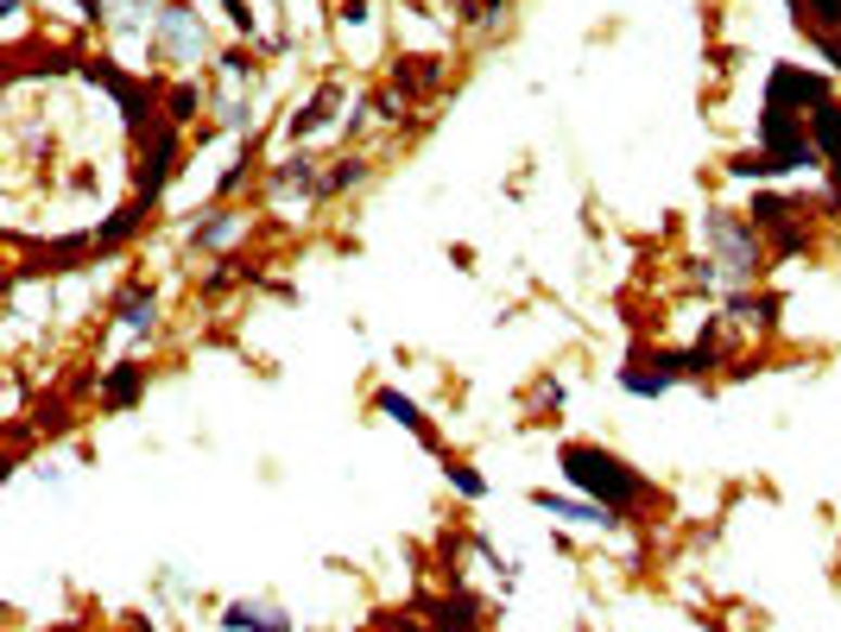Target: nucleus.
Segmentation results:
<instances>
[{"mask_svg": "<svg viewBox=\"0 0 841 632\" xmlns=\"http://www.w3.org/2000/svg\"><path fill=\"white\" fill-rule=\"evenodd\" d=\"M500 7H507V0H462V7H456V20H462V26H494V20H500Z\"/></svg>", "mask_w": 841, "mask_h": 632, "instance_id": "obj_26", "label": "nucleus"}, {"mask_svg": "<svg viewBox=\"0 0 841 632\" xmlns=\"http://www.w3.org/2000/svg\"><path fill=\"white\" fill-rule=\"evenodd\" d=\"M823 216H841V165H829V196H823Z\"/></svg>", "mask_w": 841, "mask_h": 632, "instance_id": "obj_32", "label": "nucleus"}, {"mask_svg": "<svg viewBox=\"0 0 841 632\" xmlns=\"http://www.w3.org/2000/svg\"><path fill=\"white\" fill-rule=\"evenodd\" d=\"M89 247H95V234H64V241H38V254H33L26 266H20V272L7 279V285H20V279H33V272H71V266L82 260V254H89Z\"/></svg>", "mask_w": 841, "mask_h": 632, "instance_id": "obj_6", "label": "nucleus"}, {"mask_svg": "<svg viewBox=\"0 0 841 632\" xmlns=\"http://www.w3.org/2000/svg\"><path fill=\"white\" fill-rule=\"evenodd\" d=\"M183 127H152L146 140H140V165H133V196L140 203H158L165 196V184L178 178V158H183V140H178Z\"/></svg>", "mask_w": 841, "mask_h": 632, "instance_id": "obj_3", "label": "nucleus"}, {"mask_svg": "<svg viewBox=\"0 0 841 632\" xmlns=\"http://www.w3.org/2000/svg\"><path fill=\"white\" fill-rule=\"evenodd\" d=\"M399 114H405V95H399V89H386V95H373V120H386V127H393Z\"/></svg>", "mask_w": 841, "mask_h": 632, "instance_id": "obj_29", "label": "nucleus"}, {"mask_svg": "<svg viewBox=\"0 0 841 632\" xmlns=\"http://www.w3.org/2000/svg\"><path fill=\"white\" fill-rule=\"evenodd\" d=\"M146 209H152V203H140V196H133V203H120V209H114L109 222L95 228V247H102V254H114L120 241H133V234L146 228Z\"/></svg>", "mask_w": 841, "mask_h": 632, "instance_id": "obj_13", "label": "nucleus"}, {"mask_svg": "<svg viewBox=\"0 0 841 632\" xmlns=\"http://www.w3.org/2000/svg\"><path fill=\"white\" fill-rule=\"evenodd\" d=\"M221 627L228 632H292V620H285V614H266L254 601H228V607H221Z\"/></svg>", "mask_w": 841, "mask_h": 632, "instance_id": "obj_14", "label": "nucleus"}, {"mask_svg": "<svg viewBox=\"0 0 841 632\" xmlns=\"http://www.w3.org/2000/svg\"><path fill=\"white\" fill-rule=\"evenodd\" d=\"M778 310H785V298H778V292H766V298L734 292V298H728V323H760V330H772V323H778Z\"/></svg>", "mask_w": 841, "mask_h": 632, "instance_id": "obj_17", "label": "nucleus"}, {"mask_svg": "<svg viewBox=\"0 0 841 632\" xmlns=\"http://www.w3.org/2000/svg\"><path fill=\"white\" fill-rule=\"evenodd\" d=\"M272 190H304V196H323V171L310 152H297L285 165H272Z\"/></svg>", "mask_w": 841, "mask_h": 632, "instance_id": "obj_15", "label": "nucleus"}, {"mask_svg": "<svg viewBox=\"0 0 841 632\" xmlns=\"http://www.w3.org/2000/svg\"><path fill=\"white\" fill-rule=\"evenodd\" d=\"M373 411H380V417H393V424H405V430H411V437H418L424 449H443V437L431 430V417H424V411L411 405L405 392H393V386H380V392H373Z\"/></svg>", "mask_w": 841, "mask_h": 632, "instance_id": "obj_8", "label": "nucleus"}, {"mask_svg": "<svg viewBox=\"0 0 841 632\" xmlns=\"http://www.w3.org/2000/svg\"><path fill=\"white\" fill-rule=\"evenodd\" d=\"M76 7H82V20H114L109 0H76Z\"/></svg>", "mask_w": 841, "mask_h": 632, "instance_id": "obj_35", "label": "nucleus"}, {"mask_svg": "<svg viewBox=\"0 0 841 632\" xmlns=\"http://www.w3.org/2000/svg\"><path fill=\"white\" fill-rule=\"evenodd\" d=\"M367 171H373V165H367L361 152H348V158H335L330 171H323V196H342V190L367 184Z\"/></svg>", "mask_w": 841, "mask_h": 632, "instance_id": "obj_21", "label": "nucleus"}, {"mask_svg": "<svg viewBox=\"0 0 841 632\" xmlns=\"http://www.w3.org/2000/svg\"><path fill=\"white\" fill-rule=\"evenodd\" d=\"M810 140H816V152L829 165H841V102H823V108L810 114Z\"/></svg>", "mask_w": 841, "mask_h": 632, "instance_id": "obj_16", "label": "nucleus"}, {"mask_svg": "<svg viewBox=\"0 0 841 632\" xmlns=\"http://www.w3.org/2000/svg\"><path fill=\"white\" fill-rule=\"evenodd\" d=\"M241 184H247V158H234V165H228V171L216 178V196H234Z\"/></svg>", "mask_w": 841, "mask_h": 632, "instance_id": "obj_31", "label": "nucleus"}, {"mask_svg": "<svg viewBox=\"0 0 841 632\" xmlns=\"http://www.w3.org/2000/svg\"><path fill=\"white\" fill-rule=\"evenodd\" d=\"M532 506L550 513V519H570V525H621V513H608L601 500H563V493H550V487L532 493Z\"/></svg>", "mask_w": 841, "mask_h": 632, "instance_id": "obj_7", "label": "nucleus"}, {"mask_svg": "<svg viewBox=\"0 0 841 632\" xmlns=\"http://www.w3.org/2000/svg\"><path fill=\"white\" fill-rule=\"evenodd\" d=\"M798 26H810V38H841V0H804Z\"/></svg>", "mask_w": 841, "mask_h": 632, "instance_id": "obj_19", "label": "nucleus"}, {"mask_svg": "<svg viewBox=\"0 0 841 632\" xmlns=\"http://www.w3.org/2000/svg\"><path fill=\"white\" fill-rule=\"evenodd\" d=\"M114 317H120L127 330H152V323H158V298H152L146 285H127V292L114 298Z\"/></svg>", "mask_w": 841, "mask_h": 632, "instance_id": "obj_18", "label": "nucleus"}, {"mask_svg": "<svg viewBox=\"0 0 841 632\" xmlns=\"http://www.w3.org/2000/svg\"><path fill=\"white\" fill-rule=\"evenodd\" d=\"M241 228H247V216H228V209H216L209 222H196V234H190V241H196V247H228Z\"/></svg>", "mask_w": 841, "mask_h": 632, "instance_id": "obj_23", "label": "nucleus"}, {"mask_svg": "<svg viewBox=\"0 0 841 632\" xmlns=\"http://www.w3.org/2000/svg\"><path fill=\"white\" fill-rule=\"evenodd\" d=\"M335 108H342V82H323V89H317V95H310V102H304V108H297L292 120H285V133H292V140H304V133L330 127Z\"/></svg>", "mask_w": 841, "mask_h": 632, "instance_id": "obj_10", "label": "nucleus"}, {"mask_svg": "<svg viewBox=\"0 0 841 632\" xmlns=\"http://www.w3.org/2000/svg\"><path fill=\"white\" fill-rule=\"evenodd\" d=\"M702 241L715 247V266H722V279H760L772 266V247L760 241V228L747 222V216H728V209H715L709 222H702Z\"/></svg>", "mask_w": 841, "mask_h": 632, "instance_id": "obj_2", "label": "nucleus"}, {"mask_svg": "<svg viewBox=\"0 0 841 632\" xmlns=\"http://www.w3.org/2000/svg\"><path fill=\"white\" fill-rule=\"evenodd\" d=\"M399 632H456V627H431V620H418V614L405 607V614H399Z\"/></svg>", "mask_w": 841, "mask_h": 632, "instance_id": "obj_33", "label": "nucleus"}, {"mask_svg": "<svg viewBox=\"0 0 841 632\" xmlns=\"http://www.w3.org/2000/svg\"><path fill=\"white\" fill-rule=\"evenodd\" d=\"M728 171H734V178H747V184H760V178H778V165H772L766 146H760V152H734Z\"/></svg>", "mask_w": 841, "mask_h": 632, "instance_id": "obj_24", "label": "nucleus"}, {"mask_svg": "<svg viewBox=\"0 0 841 632\" xmlns=\"http://www.w3.org/2000/svg\"><path fill=\"white\" fill-rule=\"evenodd\" d=\"M437 82H443V57H424V51H418V57H399V64H393V89H399V95H437Z\"/></svg>", "mask_w": 841, "mask_h": 632, "instance_id": "obj_11", "label": "nucleus"}, {"mask_svg": "<svg viewBox=\"0 0 841 632\" xmlns=\"http://www.w3.org/2000/svg\"><path fill=\"white\" fill-rule=\"evenodd\" d=\"M158 38H165V44H178L183 57H196V51H203V20H196L190 7H178V0H171V7L158 13Z\"/></svg>", "mask_w": 841, "mask_h": 632, "instance_id": "obj_12", "label": "nucleus"}, {"mask_svg": "<svg viewBox=\"0 0 841 632\" xmlns=\"http://www.w3.org/2000/svg\"><path fill=\"white\" fill-rule=\"evenodd\" d=\"M196 108H203V89H196V82H171V89H165V120H171V127H190Z\"/></svg>", "mask_w": 841, "mask_h": 632, "instance_id": "obj_22", "label": "nucleus"}, {"mask_svg": "<svg viewBox=\"0 0 841 632\" xmlns=\"http://www.w3.org/2000/svg\"><path fill=\"white\" fill-rule=\"evenodd\" d=\"M766 102H778V108H798V114H804V108L816 114L823 102H836V95H829V76L804 70V64H772Z\"/></svg>", "mask_w": 841, "mask_h": 632, "instance_id": "obj_4", "label": "nucleus"}, {"mask_svg": "<svg viewBox=\"0 0 841 632\" xmlns=\"http://www.w3.org/2000/svg\"><path fill=\"white\" fill-rule=\"evenodd\" d=\"M538 405H550V411L563 405V386H557V379H545V386H538Z\"/></svg>", "mask_w": 841, "mask_h": 632, "instance_id": "obj_34", "label": "nucleus"}, {"mask_svg": "<svg viewBox=\"0 0 841 632\" xmlns=\"http://www.w3.org/2000/svg\"><path fill=\"white\" fill-rule=\"evenodd\" d=\"M621 386L633 399H659L677 386V348H633L621 367Z\"/></svg>", "mask_w": 841, "mask_h": 632, "instance_id": "obj_5", "label": "nucleus"}, {"mask_svg": "<svg viewBox=\"0 0 841 632\" xmlns=\"http://www.w3.org/2000/svg\"><path fill=\"white\" fill-rule=\"evenodd\" d=\"M58 632H76V627H58Z\"/></svg>", "mask_w": 841, "mask_h": 632, "instance_id": "obj_36", "label": "nucleus"}, {"mask_svg": "<svg viewBox=\"0 0 841 632\" xmlns=\"http://www.w3.org/2000/svg\"><path fill=\"white\" fill-rule=\"evenodd\" d=\"M791 7H804V0H791Z\"/></svg>", "mask_w": 841, "mask_h": 632, "instance_id": "obj_37", "label": "nucleus"}, {"mask_svg": "<svg viewBox=\"0 0 841 632\" xmlns=\"http://www.w3.org/2000/svg\"><path fill=\"white\" fill-rule=\"evenodd\" d=\"M221 70L234 76V82H241V76H254V51H241V44H234V51H221Z\"/></svg>", "mask_w": 841, "mask_h": 632, "instance_id": "obj_30", "label": "nucleus"}, {"mask_svg": "<svg viewBox=\"0 0 841 632\" xmlns=\"http://www.w3.org/2000/svg\"><path fill=\"white\" fill-rule=\"evenodd\" d=\"M747 222L760 228V234L785 228V222H791V196H778V190H760V196H753V209H747Z\"/></svg>", "mask_w": 841, "mask_h": 632, "instance_id": "obj_20", "label": "nucleus"}, {"mask_svg": "<svg viewBox=\"0 0 841 632\" xmlns=\"http://www.w3.org/2000/svg\"><path fill=\"white\" fill-rule=\"evenodd\" d=\"M38 430H51V437H64V430H71V411H64V399H38Z\"/></svg>", "mask_w": 841, "mask_h": 632, "instance_id": "obj_27", "label": "nucleus"}, {"mask_svg": "<svg viewBox=\"0 0 841 632\" xmlns=\"http://www.w3.org/2000/svg\"><path fill=\"white\" fill-rule=\"evenodd\" d=\"M798 254H810V228L804 222L772 228V260H798Z\"/></svg>", "mask_w": 841, "mask_h": 632, "instance_id": "obj_25", "label": "nucleus"}, {"mask_svg": "<svg viewBox=\"0 0 841 632\" xmlns=\"http://www.w3.org/2000/svg\"><path fill=\"white\" fill-rule=\"evenodd\" d=\"M140 392H146V367H140V361H114V367L102 373V405L109 411H133Z\"/></svg>", "mask_w": 841, "mask_h": 632, "instance_id": "obj_9", "label": "nucleus"}, {"mask_svg": "<svg viewBox=\"0 0 841 632\" xmlns=\"http://www.w3.org/2000/svg\"><path fill=\"white\" fill-rule=\"evenodd\" d=\"M449 481H456V493H462V500H481V493H487V481H481L469 462H449Z\"/></svg>", "mask_w": 841, "mask_h": 632, "instance_id": "obj_28", "label": "nucleus"}, {"mask_svg": "<svg viewBox=\"0 0 841 632\" xmlns=\"http://www.w3.org/2000/svg\"><path fill=\"white\" fill-rule=\"evenodd\" d=\"M557 468H563V481L583 487L588 500H601L608 513H639L646 506V475L639 468H626L621 455H608V449L595 443H563L557 449Z\"/></svg>", "mask_w": 841, "mask_h": 632, "instance_id": "obj_1", "label": "nucleus"}]
</instances>
